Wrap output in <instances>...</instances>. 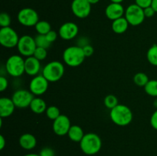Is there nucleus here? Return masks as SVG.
Listing matches in <instances>:
<instances>
[{
  "instance_id": "f257e3e1",
  "label": "nucleus",
  "mask_w": 157,
  "mask_h": 156,
  "mask_svg": "<svg viewBox=\"0 0 157 156\" xmlns=\"http://www.w3.org/2000/svg\"><path fill=\"white\" fill-rule=\"evenodd\" d=\"M79 143L81 151L87 155H94L98 154L102 147V141L101 137L94 132L86 133Z\"/></svg>"
},
{
  "instance_id": "f03ea898",
  "label": "nucleus",
  "mask_w": 157,
  "mask_h": 156,
  "mask_svg": "<svg viewBox=\"0 0 157 156\" xmlns=\"http://www.w3.org/2000/svg\"><path fill=\"white\" fill-rule=\"evenodd\" d=\"M110 118L112 122L118 126L128 125L133 120V113L127 106L118 104L110 110Z\"/></svg>"
},
{
  "instance_id": "7ed1b4c3",
  "label": "nucleus",
  "mask_w": 157,
  "mask_h": 156,
  "mask_svg": "<svg viewBox=\"0 0 157 156\" xmlns=\"http://www.w3.org/2000/svg\"><path fill=\"white\" fill-rule=\"evenodd\" d=\"M63 61L64 64L70 67H77L84 63L86 57L82 47L78 45L67 47L63 52Z\"/></svg>"
},
{
  "instance_id": "20e7f679",
  "label": "nucleus",
  "mask_w": 157,
  "mask_h": 156,
  "mask_svg": "<svg viewBox=\"0 0 157 156\" xmlns=\"http://www.w3.org/2000/svg\"><path fill=\"white\" fill-rule=\"evenodd\" d=\"M64 71V66L61 61H52L43 67L42 75L49 83H55L63 77Z\"/></svg>"
},
{
  "instance_id": "39448f33",
  "label": "nucleus",
  "mask_w": 157,
  "mask_h": 156,
  "mask_svg": "<svg viewBox=\"0 0 157 156\" xmlns=\"http://www.w3.org/2000/svg\"><path fill=\"white\" fill-rule=\"evenodd\" d=\"M6 71L12 77H19L24 74L25 59L20 54H13L9 57L6 62Z\"/></svg>"
},
{
  "instance_id": "423d86ee",
  "label": "nucleus",
  "mask_w": 157,
  "mask_h": 156,
  "mask_svg": "<svg viewBox=\"0 0 157 156\" xmlns=\"http://www.w3.org/2000/svg\"><path fill=\"white\" fill-rule=\"evenodd\" d=\"M124 17L127 20L130 25L138 26L142 24L145 20L144 9L136 4H131L125 9Z\"/></svg>"
},
{
  "instance_id": "0eeeda50",
  "label": "nucleus",
  "mask_w": 157,
  "mask_h": 156,
  "mask_svg": "<svg viewBox=\"0 0 157 156\" xmlns=\"http://www.w3.org/2000/svg\"><path fill=\"white\" fill-rule=\"evenodd\" d=\"M20 37L12 28L5 27L0 29V44L6 48L17 47Z\"/></svg>"
},
{
  "instance_id": "6e6552de",
  "label": "nucleus",
  "mask_w": 157,
  "mask_h": 156,
  "mask_svg": "<svg viewBox=\"0 0 157 156\" xmlns=\"http://www.w3.org/2000/svg\"><path fill=\"white\" fill-rule=\"evenodd\" d=\"M16 47L18 53L22 57L28 58V57L33 56L34 52L37 47L35 38L29 35H22L20 37Z\"/></svg>"
},
{
  "instance_id": "1a4fd4ad",
  "label": "nucleus",
  "mask_w": 157,
  "mask_h": 156,
  "mask_svg": "<svg viewBox=\"0 0 157 156\" xmlns=\"http://www.w3.org/2000/svg\"><path fill=\"white\" fill-rule=\"evenodd\" d=\"M18 21L25 27H35L39 21L38 14L32 8H24L18 12L17 15Z\"/></svg>"
},
{
  "instance_id": "9d476101",
  "label": "nucleus",
  "mask_w": 157,
  "mask_h": 156,
  "mask_svg": "<svg viewBox=\"0 0 157 156\" xmlns=\"http://www.w3.org/2000/svg\"><path fill=\"white\" fill-rule=\"evenodd\" d=\"M11 98L16 108L25 109L30 106L31 102L34 99V95L29 90L18 89L14 92Z\"/></svg>"
},
{
  "instance_id": "9b49d317",
  "label": "nucleus",
  "mask_w": 157,
  "mask_h": 156,
  "mask_svg": "<svg viewBox=\"0 0 157 156\" xmlns=\"http://www.w3.org/2000/svg\"><path fill=\"white\" fill-rule=\"evenodd\" d=\"M49 82L48 80L41 75L33 76L29 83V90L34 96H39L46 93L48 89Z\"/></svg>"
},
{
  "instance_id": "f8f14e48",
  "label": "nucleus",
  "mask_w": 157,
  "mask_h": 156,
  "mask_svg": "<svg viewBox=\"0 0 157 156\" xmlns=\"http://www.w3.org/2000/svg\"><path fill=\"white\" fill-rule=\"evenodd\" d=\"M91 6L87 0H73L71 9L77 18H86L91 12Z\"/></svg>"
},
{
  "instance_id": "ddd939ff",
  "label": "nucleus",
  "mask_w": 157,
  "mask_h": 156,
  "mask_svg": "<svg viewBox=\"0 0 157 156\" xmlns=\"http://www.w3.org/2000/svg\"><path fill=\"white\" fill-rule=\"evenodd\" d=\"M71 124L70 119L66 115L61 114L59 117L53 121L52 129L55 135L58 136H64L67 135Z\"/></svg>"
},
{
  "instance_id": "4468645a",
  "label": "nucleus",
  "mask_w": 157,
  "mask_h": 156,
  "mask_svg": "<svg viewBox=\"0 0 157 156\" xmlns=\"http://www.w3.org/2000/svg\"><path fill=\"white\" fill-rule=\"evenodd\" d=\"M79 32L78 24L72 21H67L61 24L58 30V35L64 41H70L76 38Z\"/></svg>"
},
{
  "instance_id": "2eb2a0df",
  "label": "nucleus",
  "mask_w": 157,
  "mask_h": 156,
  "mask_svg": "<svg viewBox=\"0 0 157 156\" xmlns=\"http://www.w3.org/2000/svg\"><path fill=\"white\" fill-rule=\"evenodd\" d=\"M41 70V61L34 56L28 57L25 59V72L30 76L39 75Z\"/></svg>"
},
{
  "instance_id": "dca6fc26",
  "label": "nucleus",
  "mask_w": 157,
  "mask_h": 156,
  "mask_svg": "<svg viewBox=\"0 0 157 156\" xmlns=\"http://www.w3.org/2000/svg\"><path fill=\"white\" fill-rule=\"evenodd\" d=\"M125 14V9L121 3L111 2L106 7L105 15L108 19L111 21L117 19L124 16Z\"/></svg>"
},
{
  "instance_id": "f3484780",
  "label": "nucleus",
  "mask_w": 157,
  "mask_h": 156,
  "mask_svg": "<svg viewBox=\"0 0 157 156\" xmlns=\"http://www.w3.org/2000/svg\"><path fill=\"white\" fill-rule=\"evenodd\" d=\"M15 106L12 98L2 97L0 99V117L7 118L13 114Z\"/></svg>"
},
{
  "instance_id": "a211bd4d",
  "label": "nucleus",
  "mask_w": 157,
  "mask_h": 156,
  "mask_svg": "<svg viewBox=\"0 0 157 156\" xmlns=\"http://www.w3.org/2000/svg\"><path fill=\"white\" fill-rule=\"evenodd\" d=\"M20 146L25 150L30 151L34 149L37 145V139L34 135L31 133H24L18 139Z\"/></svg>"
},
{
  "instance_id": "6ab92c4d",
  "label": "nucleus",
  "mask_w": 157,
  "mask_h": 156,
  "mask_svg": "<svg viewBox=\"0 0 157 156\" xmlns=\"http://www.w3.org/2000/svg\"><path fill=\"white\" fill-rule=\"evenodd\" d=\"M29 108L35 114H42L45 113L48 106L46 102L41 97H34L30 104Z\"/></svg>"
},
{
  "instance_id": "aec40b11",
  "label": "nucleus",
  "mask_w": 157,
  "mask_h": 156,
  "mask_svg": "<svg viewBox=\"0 0 157 156\" xmlns=\"http://www.w3.org/2000/svg\"><path fill=\"white\" fill-rule=\"evenodd\" d=\"M129 25H130V24L125 18V17H121V18L113 21L111 27L112 30L114 33L121 35V34H124L127 32Z\"/></svg>"
},
{
  "instance_id": "412c9836",
  "label": "nucleus",
  "mask_w": 157,
  "mask_h": 156,
  "mask_svg": "<svg viewBox=\"0 0 157 156\" xmlns=\"http://www.w3.org/2000/svg\"><path fill=\"white\" fill-rule=\"evenodd\" d=\"M84 130L82 129L80 125H71L70 129H69L67 136L69 139L75 142H80L82 140L83 137L84 136Z\"/></svg>"
},
{
  "instance_id": "4be33fe9",
  "label": "nucleus",
  "mask_w": 157,
  "mask_h": 156,
  "mask_svg": "<svg viewBox=\"0 0 157 156\" xmlns=\"http://www.w3.org/2000/svg\"><path fill=\"white\" fill-rule=\"evenodd\" d=\"M35 31L38 35H45L52 30L51 24L47 21H38V22L35 26Z\"/></svg>"
},
{
  "instance_id": "5701e85b",
  "label": "nucleus",
  "mask_w": 157,
  "mask_h": 156,
  "mask_svg": "<svg viewBox=\"0 0 157 156\" xmlns=\"http://www.w3.org/2000/svg\"><path fill=\"white\" fill-rule=\"evenodd\" d=\"M147 58L151 65L157 67V44H153L147 52Z\"/></svg>"
},
{
  "instance_id": "b1692460",
  "label": "nucleus",
  "mask_w": 157,
  "mask_h": 156,
  "mask_svg": "<svg viewBox=\"0 0 157 156\" xmlns=\"http://www.w3.org/2000/svg\"><path fill=\"white\" fill-rule=\"evenodd\" d=\"M144 88L147 95L157 97V80H150Z\"/></svg>"
},
{
  "instance_id": "393cba45",
  "label": "nucleus",
  "mask_w": 157,
  "mask_h": 156,
  "mask_svg": "<svg viewBox=\"0 0 157 156\" xmlns=\"http://www.w3.org/2000/svg\"><path fill=\"white\" fill-rule=\"evenodd\" d=\"M149 80L150 79H149L148 75L144 72H139L133 76V82L138 87H144L146 84L149 82Z\"/></svg>"
},
{
  "instance_id": "a878e982",
  "label": "nucleus",
  "mask_w": 157,
  "mask_h": 156,
  "mask_svg": "<svg viewBox=\"0 0 157 156\" xmlns=\"http://www.w3.org/2000/svg\"><path fill=\"white\" fill-rule=\"evenodd\" d=\"M45 114L49 119L54 121L61 116V112H60L58 107L55 106H48L45 111Z\"/></svg>"
},
{
  "instance_id": "bb28decb",
  "label": "nucleus",
  "mask_w": 157,
  "mask_h": 156,
  "mask_svg": "<svg viewBox=\"0 0 157 156\" xmlns=\"http://www.w3.org/2000/svg\"><path fill=\"white\" fill-rule=\"evenodd\" d=\"M104 104L107 109L110 110L114 108L115 106H117L119 103H118V99L117 98L116 96L113 94H109L104 98Z\"/></svg>"
},
{
  "instance_id": "cd10ccee",
  "label": "nucleus",
  "mask_w": 157,
  "mask_h": 156,
  "mask_svg": "<svg viewBox=\"0 0 157 156\" xmlns=\"http://www.w3.org/2000/svg\"><path fill=\"white\" fill-rule=\"evenodd\" d=\"M35 41L36 46L38 47H43V48L48 49L51 46V43L48 41L45 35H38L35 37Z\"/></svg>"
},
{
  "instance_id": "c85d7f7f",
  "label": "nucleus",
  "mask_w": 157,
  "mask_h": 156,
  "mask_svg": "<svg viewBox=\"0 0 157 156\" xmlns=\"http://www.w3.org/2000/svg\"><path fill=\"white\" fill-rule=\"evenodd\" d=\"M48 49L43 48V47H36L35 52H34L33 56L40 61H44L46 59L48 56Z\"/></svg>"
},
{
  "instance_id": "c756f323",
  "label": "nucleus",
  "mask_w": 157,
  "mask_h": 156,
  "mask_svg": "<svg viewBox=\"0 0 157 156\" xmlns=\"http://www.w3.org/2000/svg\"><path fill=\"white\" fill-rule=\"evenodd\" d=\"M11 17L6 12H2L0 14V26L1 28L9 27L11 24Z\"/></svg>"
},
{
  "instance_id": "7c9ffc66",
  "label": "nucleus",
  "mask_w": 157,
  "mask_h": 156,
  "mask_svg": "<svg viewBox=\"0 0 157 156\" xmlns=\"http://www.w3.org/2000/svg\"><path fill=\"white\" fill-rule=\"evenodd\" d=\"M40 156H55V151L50 147H44L40 151Z\"/></svg>"
},
{
  "instance_id": "2f4dec72",
  "label": "nucleus",
  "mask_w": 157,
  "mask_h": 156,
  "mask_svg": "<svg viewBox=\"0 0 157 156\" xmlns=\"http://www.w3.org/2000/svg\"><path fill=\"white\" fill-rule=\"evenodd\" d=\"M135 2H136L135 4H136L138 6L144 9L152 6L153 0H135Z\"/></svg>"
},
{
  "instance_id": "473e14b6",
  "label": "nucleus",
  "mask_w": 157,
  "mask_h": 156,
  "mask_svg": "<svg viewBox=\"0 0 157 156\" xmlns=\"http://www.w3.org/2000/svg\"><path fill=\"white\" fill-rule=\"evenodd\" d=\"M45 36L46 38H47L48 41L51 44H52V43L55 42V41H56V39L58 38V36H59V35H58V33H57L55 31L51 30L47 35H45Z\"/></svg>"
},
{
  "instance_id": "72a5a7b5",
  "label": "nucleus",
  "mask_w": 157,
  "mask_h": 156,
  "mask_svg": "<svg viewBox=\"0 0 157 156\" xmlns=\"http://www.w3.org/2000/svg\"><path fill=\"white\" fill-rule=\"evenodd\" d=\"M9 87V81L6 76H0V91L4 92Z\"/></svg>"
},
{
  "instance_id": "f704fd0d",
  "label": "nucleus",
  "mask_w": 157,
  "mask_h": 156,
  "mask_svg": "<svg viewBox=\"0 0 157 156\" xmlns=\"http://www.w3.org/2000/svg\"><path fill=\"white\" fill-rule=\"evenodd\" d=\"M83 51H84V55L86 58H89V57L92 56L94 54V47H92L90 44H87V45L84 46L82 47Z\"/></svg>"
},
{
  "instance_id": "c9c22d12",
  "label": "nucleus",
  "mask_w": 157,
  "mask_h": 156,
  "mask_svg": "<svg viewBox=\"0 0 157 156\" xmlns=\"http://www.w3.org/2000/svg\"><path fill=\"white\" fill-rule=\"evenodd\" d=\"M150 125L154 128L155 130H157V110H155L152 114L151 117H150Z\"/></svg>"
},
{
  "instance_id": "e433bc0d",
  "label": "nucleus",
  "mask_w": 157,
  "mask_h": 156,
  "mask_svg": "<svg viewBox=\"0 0 157 156\" xmlns=\"http://www.w3.org/2000/svg\"><path fill=\"white\" fill-rule=\"evenodd\" d=\"M144 15H145L146 18H151V17H153V15H155V13H156L152 6H150V7L148 8H146V9H144Z\"/></svg>"
},
{
  "instance_id": "4c0bfd02",
  "label": "nucleus",
  "mask_w": 157,
  "mask_h": 156,
  "mask_svg": "<svg viewBox=\"0 0 157 156\" xmlns=\"http://www.w3.org/2000/svg\"><path fill=\"white\" fill-rule=\"evenodd\" d=\"M78 41V46H79L81 47H84V46L87 45V44H89V40L87 39V38H85V37H81V38H80Z\"/></svg>"
},
{
  "instance_id": "58836bf2",
  "label": "nucleus",
  "mask_w": 157,
  "mask_h": 156,
  "mask_svg": "<svg viewBox=\"0 0 157 156\" xmlns=\"http://www.w3.org/2000/svg\"><path fill=\"white\" fill-rule=\"evenodd\" d=\"M6 145V139H5L4 136H3L2 135H1V136H0V150L4 149Z\"/></svg>"
},
{
  "instance_id": "ea45409f",
  "label": "nucleus",
  "mask_w": 157,
  "mask_h": 156,
  "mask_svg": "<svg viewBox=\"0 0 157 156\" xmlns=\"http://www.w3.org/2000/svg\"><path fill=\"white\" fill-rule=\"evenodd\" d=\"M151 6L153 8V9L155 10V12L157 13V0H153Z\"/></svg>"
},
{
  "instance_id": "a19ab883",
  "label": "nucleus",
  "mask_w": 157,
  "mask_h": 156,
  "mask_svg": "<svg viewBox=\"0 0 157 156\" xmlns=\"http://www.w3.org/2000/svg\"><path fill=\"white\" fill-rule=\"evenodd\" d=\"M91 5H95L100 2V0H87Z\"/></svg>"
},
{
  "instance_id": "79ce46f5",
  "label": "nucleus",
  "mask_w": 157,
  "mask_h": 156,
  "mask_svg": "<svg viewBox=\"0 0 157 156\" xmlns=\"http://www.w3.org/2000/svg\"><path fill=\"white\" fill-rule=\"evenodd\" d=\"M23 156H40L39 154H35V153H29V154H26Z\"/></svg>"
},
{
  "instance_id": "37998d69",
  "label": "nucleus",
  "mask_w": 157,
  "mask_h": 156,
  "mask_svg": "<svg viewBox=\"0 0 157 156\" xmlns=\"http://www.w3.org/2000/svg\"><path fill=\"white\" fill-rule=\"evenodd\" d=\"M124 0H110L111 2H114V3H121Z\"/></svg>"
},
{
  "instance_id": "c03bdc74",
  "label": "nucleus",
  "mask_w": 157,
  "mask_h": 156,
  "mask_svg": "<svg viewBox=\"0 0 157 156\" xmlns=\"http://www.w3.org/2000/svg\"><path fill=\"white\" fill-rule=\"evenodd\" d=\"M153 106H154L155 108H156L157 110V98L156 99H155L154 102H153Z\"/></svg>"
}]
</instances>
